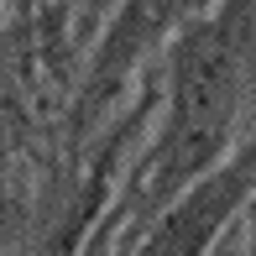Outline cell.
<instances>
[{
    "mask_svg": "<svg viewBox=\"0 0 256 256\" xmlns=\"http://www.w3.org/2000/svg\"><path fill=\"white\" fill-rule=\"evenodd\" d=\"M240 194H246V172H240V168L199 183V188L152 230V240L142 246V256H204L209 236L225 225V214L236 209Z\"/></svg>",
    "mask_w": 256,
    "mask_h": 256,
    "instance_id": "2",
    "label": "cell"
},
{
    "mask_svg": "<svg viewBox=\"0 0 256 256\" xmlns=\"http://www.w3.org/2000/svg\"><path fill=\"white\" fill-rule=\"evenodd\" d=\"M240 94V26L236 16H220L209 26L188 32L172 74V115L162 142V183H183L209 168V157L225 142V126L236 115Z\"/></svg>",
    "mask_w": 256,
    "mask_h": 256,
    "instance_id": "1",
    "label": "cell"
},
{
    "mask_svg": "<svg viewBox=\"0 0 256 256\" xmlns=\"http://www.w3.org/2000/svg\"><path fill=\"white\" fill-rule=\"evenodd\" d=\"M194 6H199V0H126L120 21H115L110 37H104L100 68H120V63H131V58H142L162 32H168L172 21H183Z\"/></svg>",
    "mask_w": 256,
    "mask_h": 256,
    "instance_id": "3",
    "label": "cell"
}]
</instances>
